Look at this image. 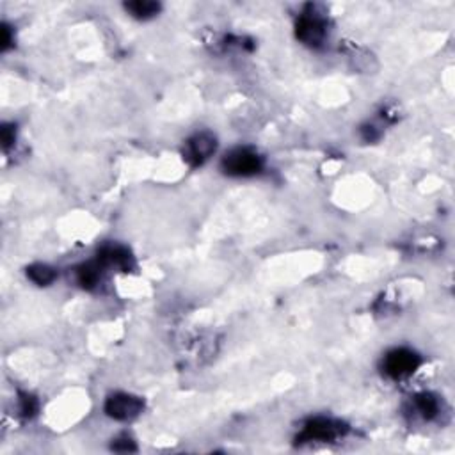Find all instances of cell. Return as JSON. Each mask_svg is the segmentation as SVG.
Wrapping results in <instances>:
<instances>
[{"mask_svg": "<svg viewBox=\"0 0 455 455\" xmlns=\"http://www.w3.org/2000/svg\"><path fill=\"white\" fill-rule=\"evenodd\" d=\"M226 173L235 174V176H249V174L258 173L262 167V160L255 151L245 148L233 149L230 155H226L223 162Z\"/></svg>", "mask_w": 455, "mask_h": 455, "instance_id": "1", "label": "cell"}, {"mask_svg": "<svg viewBox=\"0 0 455 455\" xmlns=\"http://www.w3.org/2000/svg\"><path fill=\"white\" fill-rule=\"evenodd\" d=\"M414 407L416 411H418V414H422L425 419H430L437 414V411H439V402H437L432 395L425 393L416 397Z\"/></svg>", "mask_w": 455, "mask_h": 455, "instance_id": "7", "label": "cell"}, {"mask_svg": "<svg viewBox=\"0 0 455 455\" xmlns=\"http://www.w3.org/2000/svg\"><path fill=\"white\" fill-rule=\"evenodd\" d=\"M98 270V267L95 265L82 267V269L78 270V281H80V284H84V287H92V284H96V281H98L100 277Z\"/></svg>", "mask_w": 455, "mask_h": 455, "instance_id": "10", "label": "cell"}, {"mask_svg": "<svg viewBox=\"0 0 455 455\" xmlns=\"http://www.w3.org/2000/svg\"><path fill=\"white\" fill-rule=\"evenodd\" d=\"M105 411L116 419H130L142 411V402L132 395H114L107 400Z\"/></svg>", "mask_w": 455, "mask_h": 455, "instance_id": "3", "label": "cell"}, {"mask_svg": "<svg viewBox=\"0 0 455 455\" xmlns=\"http://www.w3.org/2000/svg\"><path fill=\"white\" fill-rule=\"evenodd\" d=\"M127 9L137 18H148V16H153V14H156V11H159V4H155V2H134V4H128Z\"/></svg>", "mask_w": 455, "mask_h": 455, "instance_id": "9", "label": "cell"}, {"mask_svg": "<svg viewBox=\"0 0 455 455\" xmlns=\"http://www.w3.org/2000/svg\"><path fill=\"white\" fill-rule=\"evenodd\" d=\"M36 411V402L32 397H23L21 398V412L23 414H32Z\"/></svg>", "mask_w": 455, "mask_h": 455, "instance_id": "11", "label": "cell"}, {"mask_svg": "<svg viewBox=\"0 0 455 455\" xmlns=\"http://www.w3.org/2000/svg\"><path fill=\"white\" fill-rule=\"evenodd\" d=\"M215 151V139L210 134H198L187 142L185 159L192 164H203L212 153Z\"/></svg>", "mask_w": 455, "mask_h": 455, "instance_id": "4", "label": "cell"}, {"mask_svg": "<svg viewBox=\"0 0 455 455\" xmlns=\"http://www.w3.org/2000/svg\"><path fill=\"white\" fill-rule=\"evenodd\" d=\"M343 432V427L340 423H334L331 419L316 418L308 423L304 429V437L309 441H331Z\"/></svg>", "mask_w": 455, "mask_h": 455, "instance_id": "5", "label": "cell"}, {"mask_svg": "<svg viewBox=\"0 0 455 455\" xmlns=\"http://www.w3.org/2000/svg\"><path fill=\"white\" fill-rule=\"evenodd\" d=\"M297 36L308 45H318L326 36V28L316 16H304L299 21Z\"/></svg>", "mask_w": 455, "mask_h": 455, "instance_id": "6", "label": "cell"}, {"mask_svg": "<svg viewBox=\"0 0 455 455\" xmlns=\"http://www.w3.org/2000/svg\"><path fill=\"white\" fill-rule=\"evenodd\" d=\"M419 365V359L414 352L405 350V348H397V350L390 352L386 355V361H384V370H386L387 375L395 377H405L409 373H412L416 370V366Z\"/></svg>", "mask_w": 455, "mask_h": 455, "instance_id": "2", "label": "cell"}, {"mask_svg": "<svg viewBox=\"0 0 455 455\" xmlns=\"http://www.w3.org/2000/svg\"><path fill=\"white\" fill-rule=\"evenodd\" d=\"M27 276L31 277L32 281H34L36 284H48L52 283L53 279H55V272H53V269H50V267L46 265H34L28 269Z\"/></svg>", "mask_w": 455, "mask_h": 455, "instance_id": "8", "label": "cell"}]
</instances>
